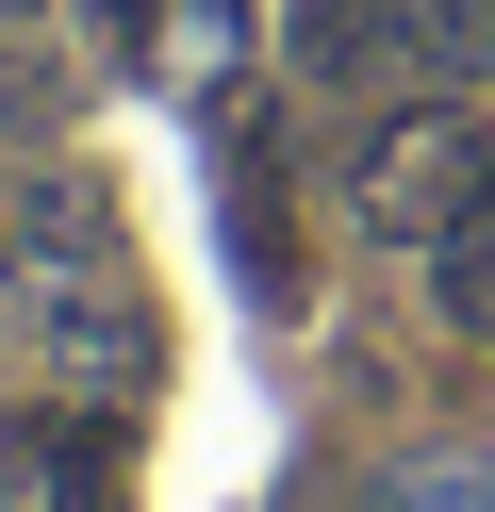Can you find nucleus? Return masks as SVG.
Listing matches in <instances>:
<instances>
[{
  "label": "nucleus",
  "instance_id": "obj_1",
  "mask_svg": "<svg viewBox=\"0 0 495 512\" xmlns=\"http://www.w3.org/2000/svg\"><path fill=\"white\" fill-rule=\"evenodd\" d=\"M479 166H495V133L462 100H413V116H380L363 133V166H347V215L380 248H446L462 232V199H479Z\"/></svg>",
  "mask_w": 495,
  "mask_h": 512
},
{
  "label": "nucleus",
  "instance_id": "obj_2",
  "mask_svg": "<svg viewBox=\"0 0 495 512\" xmlns=\"http://www.w3.org/2000/svg\"><path fill=\"white\" fill-rule=\"evenodd\" d=\"M479 0H297V67L314 83H429V67H479Z\"/></svg>",
  "mask_w": 495,
  "mask_h": 512
},
{
  "label": "nucleus",
  "instance_id": "obj_3",
  "mask_svg": "<svg viewBox=\"0 0 495 512\" xmlns=\"http://www.w3.org/2000/svg\"><path fill=\"white\" fill-rule=\"evenodd\" d=\"M429 281H446V314H462V331H495V166H479V199H462V232L429 248Z\"/></svg>",
  "mask_w": 495,
  "mask_h": 512
},
{
  "label": "nucleus",
  "instance_id": "obj_4",
  "mask_svg": "<svg viewBox=\"0 0 495 512\" xmlns=\"http://www.w3.org/2000/svg\"><path fill=\"white\" fill-rule=\"evenodd\" d=\"M83 463V446L50 430V413H0V512H50V479Z\"/></svg>",
  "mask_w": 495,
  "mask_h": 512
},
{
  "label": "nucleus",
  "instance_id": "obj_5",
  "mask_svg": "<svg viewBox=\"0 0 495 512\" xmlns=\"http://www.w3.org/2000/svg\"><path fill=\"white\" fill-rule=\"evenodd\" d=\"M380 512H495V463H396Z\"/></svg>",
  "mask_w": 495,
  "mask_h": 512
},
{
  "label": "nucleus",
  "instance_id": "obj_6",
  "mask_svg": "<svg viewBox=\"0 0 495 512\" xmlns=\"http://www.w3.org/2000/svg\"><path fill=\"white\" fill-rule=\"evenodd\" d=\"M50 512H132V496H116V479H83V463H66V479H50Z\"/></svg>",
  "mask_w": 495,
  "mask_h": 512
},
{
  "label": "nucleus",
  "instance_id": "obj_7",
  "mask_svg": "<svg viewBox=\"0 0 495 512\" xmlns=\"http://www.w3.org/2000/svg\"><path fill=\"white\" fill-rule=\"evenodd\" d=\"M17 34H33V0H0V50H17Z\"/></svg>",
  "mask_w": 495,
  "mask_h": 512
},
{
  "label": "nucleus",
  "instance_id": "obj_8",
  "mask_svg": "<svg viewBox=\"0 0 495 512\" xmlns=\"http://www.w3.org/2000/svg\"><path fill=\"white\" fill-rule=\"evenodd\" d=\"M0 265H17V215H0Z\"/></svg>",
  "mask_w": 495,
  "mask_h": 512
}]
</instances>
